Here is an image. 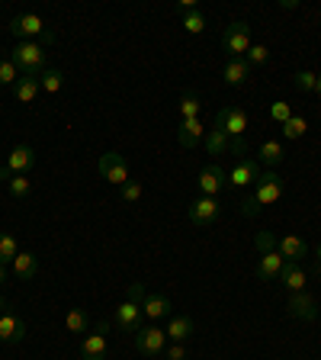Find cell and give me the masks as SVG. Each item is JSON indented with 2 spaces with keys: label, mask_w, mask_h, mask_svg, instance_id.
I'll use <instances>...</instances> for the list:
<instances>
[{
  "label": "cell",
  "mask_w": 321,
  "mask_h": 360,
  "mask_svg": "<svg viewBox=\"0 0 321 360\" xmlns=\"http://www.w3.org/2000/svg\"><path fill=\"white\" fill-rule=\"evenodd\" d=\"M193 319L190 315H171L167 319V328H164V335H167V341H173V345H183V341H190L193 338Z\"/></svg>",
  "instance_id": "17"
},
{
  "label": "cell",
  "mask_w": 321,
  "mask_h": 360,
  "mask_svg": "<svg viewBox=\"0 0 321 360\" xmlns=\"http://www.w3.org/2000/svg\"><path fill=\"white\" fill-rule=\"evenodd\" d=\"M26 335H30L26 319H20L16 312L4 309V312H0V341H4V345H20Z\"/></svg>",
  "instance_id": "12"
},
{
  "label": "cell",
  "mask_w": 321,
  "mask_h": 360,
  "mask_svg": "<svg viewBox=\"0 0 321 360\" xmlns=\"http://www.w3.org/2000/svg\"><path fill=\"white\" fill-rule=\"evenodd\" d=\"M7 190H10V196H16V200H26V196L32 193V180L26 177V174H13V177L7 180Z\"/></svg>",
  "instance_id": "29"
},
{
  "label": "cell",
  "mask_w": 321,
  "mask_h": 360,
  "mask_svg": "<svg viewBox=\"0 0 321 360\" xmlns=\"http://www.w3.org/2000/svg\"><path fill=\"white\" fill-rule=\"evenodd\" d=\"M10 61L20 68L22 77H36L39 81L45 75V65H48V52L39 42H16L13 52H10Z\"/></svg>",
  "instance_id": "2"
},
{
  "label": "cell",
  "mask_w": 321,
  "mask_h": 360,
  "mask_svg": "<svg viewBox=\"0 0 321 360\" xmlns=\"http://www.w3.org/2000/svg\"><path fill=\"white\" fill-rule=\"evenodd\" d=\"M306 132H308V120H306V116H292L289 122H283V139H289V142H299Z\"/></svg>",
  "instance_id": "30"
},
{
  "label": "cell",
  "mask_w": 321,
  "mask_h": 360,
  "mask_svg": "<svg viewBox=\"0 0 321 360\" xmlns=\"http://www.w3.org/2000/svg\"><path fill=\"white\" fill-rule=\"evenodd\" d=\"M315 94H318V97H321V75L315 77Z\"/></svg>",
  "instance_id": "46"
},
{
  "label": "cell",
  "mask_w": 321,
  "mask_h": 360,
  "mask_svg": "<svg viewBox=\"0 0 321 360\" xmlns=\"http://www.w3.org/2000/svg\"><path fill=\"white\" fill-rule=\"evenodd\" d=\"M315 71H296V75H292V84H296V87L299 90H306V94H315Z\"/></svg>",
  "instance_id": "37"
},
{
  "label": "cell",
  "mask_w": 321,
  "mask_h": 360,
  "mask_svg": "<svg viewBox=\"0 0 321 360\" xmlns=\"http://www.w3.org/2000/svg\"><path fill=\"white\" fill-rule=\"evenodd\" d=\"M7 283V267H4V264H0V286Z\"/></svg>",
  "instance_id": "45"
},
{
  "label": "cell",
  "mask_w": 321,
  "mask_h": 360,
  "mask_svg": "<svg viewBox=\"0 0 321 360\" xmlns=\"http://www.w3.org/2000/svg\"><path fill=\"white\" fill-rule=\"evenodd\" d=\"M106 331H110V325L100 322L97 331L93 335H87L81 341V357L84 360H106V354H110V341H106Z\"/></svg>",
  "instance_id": "15"
},
{
  "label": "cell",
  "mask_w": 321,
  "mask_h": 360,
  "mask_svg": "<svg viewBox=\"0 0 321 360\" xmlns=\"http://www.w3.org/2000/svg\"><path fill=\"white\" fill-rule=\"evenodd\" d=\"M145 296H148V290H145V283H129V302H138L142 306Z\"/></svg>",
  "instance_id": "41"
},
{
  "label": "cell",
  "mask_w": 321,
  "mask_h": 360,
  "mask_svg": "<svg viewBox=\"0 0 321 360\" xmlns=\"http://www.w3.org/2000/svg\"><path fill=\"white\" fill-rule=\"evenodd\" d=\"M142 312H145V319H151V322L171 319V300H167L164 292H148L142 302Z\"/></svg>",
  "instance_id": "20"
},
{
  "label": "cell",
  "mask_w": 321,
  "mask_h": 360,
  "mask_svg": "<svg viewBox=\"0 0 321 360\" xmlns=\"http://www.w3.org/2000/svg\"><path fill=\"white\" fill-rule=\"evenodd\" d=\"M199 110H202L199 97H196L193 90H187V94L180 97V116H183V120H196V116H199Z\"/></svg>",
  "instance_id": "32"
},
{
  "label": "cell",
  "mask_w": 321,
  "mask_h": 360,
  "mask_svg": "<svg viewBox=\"0 0 321 360\" xmlns=\"http://www.w3.org/2000/svg\"><path fill=\"white\" fill-rule=\"evenodd\" d=\"M254 245L261 255H267V251H277V235L273 232H257L254 235Z\"/></svg>",
  "instance_id": "38"
},
{
  "label": "cell",
  "mask_w": 321,
  "mask_h": 360,
  "mask_svg": "<svg viewBox=\"0 0 321 360\" xmlns=\"http://www.w3.org/2000/svg\"><path fill=\"white\" fill-rule=\"evenodd\" d=\"M280 283L286 286V292H302L306 290V283H308V274L302 270V264L286 261L283 270H280Z\"/></svg>",
  "instance_id": "21"
},
{
  "label": "cell",
  "mask_w": 321,
  "mask_h": 360,
  "mask_svg": "<svg viewBox=\"0 0 321 360\" xmlns=\"http://www.w3.org/2000/svg\"><path fill=\"white\" fill-rule=\"evenodd\" d=\"M283 193H286V180L277 171H263L261 180L254 184V190H251V196L241 202V212L247 219H254L263 206H273V202L283 200Z\"/></svg>",
  "instance_id": "1"
},
{
  "label": "cell",
  "mask_w": 321,
  "mask_h": 360,
  "mask_svg": "<svg viewBox=\"0 0 321 360\" xmlns=\"http://www.w3.org/2000/svg\"><path fill=\"white\" fill-rule=\"evenodd\" d=\"M286 312H289L292 319H299V322H315V319H318V302H315V296H312L308 290H302V292H289Z\"/></svg>",
  "instance_id": "11"
},
{
  "label": "cell",
  "mask_w": 321,
  "mask_h": 360,
  "mask_svg": "<svg viewBox=\"0 0 321 360\" xmlns=\"http://www.w3.org/2000/svg\"><path fill=\"white\" fill-rule=\"evenodd\" d=\"M228 151H232L235 158H244V155H247V142H244V139H232V145H228Z\"/></svg>",
  "instance_id": "42"
},
{
  "label": "cell",
  "mask_w": 321,
  "mask_h": 360,
  "mask_svg": "<svg viewBox=\"0 0 321 360\" xmlns=\"http://www.w3.org/2000/svg\"><path fill=\"white\" fill-rule=\"evenodd\" d=\"M39 94H42V87H39L36 77H20V81L13 84V97L20 100V103H36Z\"/></svg>",
  "instance_id": "25"
},
{
  "label": "cell",
  "mask_w": 321,
  "mask_h": 360,
  "mask_svg": "<svg viewBox=\"0 0 321 360\" xmlns=\"http://www.w3.org/2000/svg\"><path fill=\"white\" fill-rule=\"evenodd\" d=\"M167 347V335L157 325H148V328H138L135 331V351L142 354V357H161Z\"/></svg>",
  "instance_id": "7"
},
{
  "label": "cell",
  "mask_w": 321,
  "mask_h": 360,
  "mask_svg": "<svg viewBox=\"0 0 321 360\" xmlns=\"http://www.w3.org/2000/svg\"><path fill=\"white\" fill-rule=\"evenodd\" d=\"M222 77L228 87H244V84L251 81V65H247L244 58H228L222 68Z\"/></svg>",
  "instance_id": "19"
},
{
  "label": "cell",
  "mask_w": 321,
  "mask_h": 360,
  "mask_svg": "<svg viewBox=\"0 0 321 360\" xmlns=\"http://www.w3.org/2000/svg\"><path fill=\"white\" fill-rule=\"evenodd\" d=\"M283 255L280 251H267V255H261V261H257V277L263 280V283H270V280H280V270H283Z\"/></svg>",
  "instance_id": "23"
},
{
  "label": "cell",
  "mask_w": 321,
  "mask_h": 360,
  "mask_svg": "<svg viewBox=\"0 0 321 360\" xmlns=\"http://www.w3.org/2000/svg\"><path fill=\"white\" fill-rule=\"evenodd\" d=\"M196 187H199L202 196H216L218 200V193L228 187V171L222 165H206L199 171V177H196Z\"/></svg>",
  "instance_id": "9"
},
{
  "label": "cell",
  "mask_w": 321,
  "mask_h": 360,
  "mask_svg": "<svg viewBox=\"0 0 321 360\" xmlns=\"http://www.w3.org/2000/svg\"><path fill=\"white\" fill-rule=\"evenodd\" d=\"M292 116H296V112L289 110V103H286V100H277V103H270V120H273V122H280V126H283V122H289Z\"/></svg>",
  "instance_id": "35"
},
{
  "label": "cell",
  "mask_w": 321,
  "mask_h": 360,
  "mask_svg": "<svg viewBox=\"0 0 321 360\" xmlns=\"http://www.w3.org/2000/svg\"><path fill=\"white\" fill-rule=\"evenodd\" d=\"M280 7H283V10H296V7H299V0H280Z\"/></svg>",
  "instance_id": "43"
},
{
  "label": "cell",
  "mask_w": 321,
  "mask_h": 360,
  "mask_svg": "<svg viewBox=\"0 0 321 360\" xmlns=\"http://www.w3.org/2000/svg\"><path fill=\"white\" fill-rule=\"evenodd\" d=\"M277 251L283 255V261L299 264L302 257H308V241L299 235H283V238H277Z\"/></svg>",
  "instance_id": "16"
},
{
  "label": "cell",
  "mask_w": 321,
  "mask_h": 360,
  "mask_svg": "<svg viewBox=\"0 0 321 360\" xmlns=\"http://www.w3.org/2000/svg\"><path fill=\"white\" fill-rule=\"evenodd\" d=\"M222 49L228 52V58H244V55L251 52V26H247L244 20L232 22V26H225Z\"/></svg>",
  "instance_id": "5"
},
{
  "label": "cell",
  "mask_w": 321,
  "mask_h": 360,
  "mask_svg": "<svg viewBox=\"0 0 321 360\" xmlns=\"http://www.w3.org/2000/svg\"><path fill=\"white\" fill-rule=\"evenodd\" d=\"M206 139V126H202V120L196 116V120H180V129H177V142L183 145V148H196V145Z\"/></svg>",
  "instance_id": "18"
},
{
  "label": "cell",
  "mask_w": 321,
  "mask_h": 360,
  "mask_svg": "<svg viewBox=\"0 0 321 360\" xmlns=\"http://www.w3.org/2000/svg\"><path fill=\"white\" fill-rule=\"evenodd\" d=\"M142 306H138V302H119V306H116V312H112V325H116V328L119 331H126V335H135V331L142 328Z\"/></svg>",
  "instance_id": "14"
},
{
  "label": "cell",
  "mask_w": 321,
  "mask_h": 360,
  "mask_svg": "<svg viewBox=\"0 0 321 360\" xmlns=\"http://www.w3.org/2000/svg\"><path fill=\"white\" fill-rule=\"evenodd\" d=\"M261 174H263L261 161H257V158H251V155H244V158H238V161H235V167L228 171V187H235V190L254 187L257 180H261Z\"/></svg>",
  "instance_id": "6"
},
{
  "label": "cell",
  "mask_w": 321,
  "mask_h": 360,
  "mask_svg": "<svg viewBox=\"0 0 321 360\" xmlns=\"http://www.w3.org/2000/svg\"><path fill=\"white\" fill-rule=\"evenodd\" d=\"M206 13H199V10H193V13H187L183 16V30L190 32V36H199V32H206Z\"/></svg>",
  "instance_id": "34"
},
{
  "label": "cell",
  "mask_w": 321,
  "mask_h": 360,
  "mask_svg": "<svg viewBox=\"0 0 321 360\" xmlns=\"http://www.w3.org/2000/svg\"><path fill=\"white\" fill-rule=\"evenodd\" d=\"M0 309H7V300H0Z\"/></svg>",
  "instance_id": "47"
},
{
  "label": "cell",
  "mask_w": 321,
  "mask_h": 360,
  "mask_svg": "<svg viewBox=\"0 0 321 360\" xmlns=\"http://www.w3.org/2000/svg\"><path fill=\"white\" fill-rule=\"evenodd\" d=\"M315 267L321 270V241H318V245H315Z\"/></svg>",
  "instance_id": "44"
},
{
  "label": "cell",
  "mask_w": 321,
  "mask_h": 360,
  "mask_svg": "<svg viewBox=\"0 0 321 360\" xmlns=\"http://www.w3.org/2000/svg\"><path fill=\"white\" fill-rule=\"evenodd\" d=\"M244 61H247L251 68L267 65V61H270V49H267V45H251V52L244 55Z\"/></svg>",
  "instance_id": "36"
},
{
  "label": "cell",
  "mask_w": 321,
  "mask_h": 360,
  "mask_svg": "<svg viewBox=\"0 0 321 360\" xmlns=\"http://www.w3.org/2000/svg\"><path fill=\"white\" fill-rule=\"evenodd\" d=\"M202 145H206V151H209V155H225V151H228V145H232V139H228V135L222 132V129H206V139H202Z\"/></svg>",
  "instance_id": "26"
},
{
  "label": "cell",
  "mask_w": 321,
  "mask_h": 360,
  "mask_svg": "<svg viewBox=\"0 0 321 360\" xmlns=\"http://www.w3.org/2000/svg\"><path fill=\"white\" fill-rule=\"evenodd\" d=\"M32 165H36V151H32L30 145H16V148L10 151L7 165L0 167V180H10L13 174H26Z\"/></svg>",
  "instance_id": "13"
},
{
  "label": "cell",
  "mask_w": 321,
  "mask_h": 360,
  "mask_svg": "<svg viewBox=\"0 0 321 360\" xmlns=\"http://www.w3.org/2000/svg\"><path fill=\"white\" fill-rule=\"evenodd\" d=\"M119 190H122V202H138L142 193H145V187L138 184V180H129L126 187H119Z\"/></svg>",
  "instance_id": "39"
},
{
  "label": "cell",
  "mask_w": 321,
  "mask_h": 360,
  "mask_svg": "<svg viewBox=\"0 0 321 360\" xmlns=\"http://www.w3.org/2000/svg\"><path fill=\"white\" fill-rule=\"evenodd\" d=\"M20 68L13 65L10 58H0V87H13L16 81H20Z\"/></svg>",
  "instance_id": "33"
},
{
  "label": "cell",
  "mask_w": 321,
  "mask_h": 360,
  "mask_svg": "<svg viewBox=\"0 0 321 360\" xmlns=\"http://www.w3.org/2000/svg\"><path fill=\"white\" fill-rule=\"evenodd\" d=\"M10 270L16 274V280L30 283V280L39 274V257L32 255V251H20V255L13 257V264H10Z\"/></svg>",
  "instance_id": "22"
},
{
  "label": "cell",
  "mask_w": 321,
  "mask_h": 360,
  "mask_svg": "<svg viewBox=\"0 0 321 360\" xmlns=\"http://www.w3.org/2000/svg\"><path fill=\"white\" fill-rule=\"evenodd\" d=\"M39 87H42L45 94H58V90L65 87V75H61L58 68H45V75L39 77Z\"/></svg>",
  "instance_id": "28"
},
{
  "label": "cell",
  "mask_w": 321,
  "mask_h": 360,
  "mask_svg": "<svg viewBox=\"0 0 321 360\" xmlns=\"http://www.w3.org/2000/svg\"><path fill=\"white\" fill-rule=\"evenodd\" d=\"M7 30L13 32L20 42H39V45H45V49H48V45L58 39V36H55V30H48V26H45V20H42V16H36V13L13 16Z\"/></svg>",
  "instance_id": "3"
},
{
  "label": "cell",
  "mask_w": 321,
  "mask_h": 360,
  "mask_svg": "<svg viewBox=\"0 0 321 360\" xmlns=\"http://www.w3.org/2000/svg\"><path fill=\"white\" fill-rule=\"evenodd\" d=\"M283 158H286V148L277 139H267V142H261V148H257L261 167H277V165H283Z\"/></svg>",
  "instance_id": "24"
},
{
  "label": "cell",
  "mask_w": 321,
  "mask_h": 360,
  "mask_svg": "<svg viewBox=\"0 0 321 360\" xmlns=\"http://www.w3.org/2000/svg\"><path fill=\"white\" fill-rule=\"evenodd\" d=\"M247 112L238 110V106H222V110L216 112V129H222L228 139H244L247 132Z\"/></svg>",
  "instance_id": "8"
},
{
  "label": "cell",
  "mask_w": 321,
  "mask_h": 360,
  "mask_svg": "<svg viewBox=\"0 0 321 360\" xmlns=\"http://www.w3.org/2000/svg\"><path fill=\"white\" fill-rule=\"evenodd\" d=\"M16 255H20L16 238H13V235H7V232H0V264H4V267H7V264H13Z\"/></svg>",
  "instance_id": "31"
},
{
  "label": "cell",
  "mask_w": 321,
  "mask_h": 360,
  "mask_svg": "<svg viewBox=\"0 0 321 360\" xmlns=\"http://www.w3.org/2000/svg\"><path fill=\"white\" fill-rule=\"evenodd\" d=\"M90 325V315L84 312V309H71V312L65 315V328L71 331V335H84Z\"/></svg>",
  "instance_id": "27"
},
{
  "label": "cell",
  "mask_w": 321,
  "mask_h": 360,
  "mask_svg": "<svg viewBox=\"0 0 321 360\" xmlns=\"http://www.w3.org/2000/svg\"><path fill=\"white\" fill-rule=\"evenodd\" d=\"M187 216L193 225H212L218 216H222V206H218L216 196H196L187 206Z\"/></svg>",
  "instance_id": "10"
},
{
  "label": "cell",
  "mask_w": 321,
  "mask_h": 360,
  "mask_svg": "<svg viewBox=\"0 0 321 360\" xmlns=\"http://www.w3.org/2000/svg\"><path fill=\"white\" fill-rule=\"evenodd\" d=\"M161 357H164V360H187V347L167 341V347H164V354H161Z\"/></svg>",
  "instance_id": "40"
},
{
  "label": "cell",
  "mask_w": 321,
  "mask_h": 360,
  "mask_svg": "<svg viewBox=\"0 0 321 360\" xmlns=\"http://www.w3.org/2000/svg\"><path fill=\"white\" fill-rule=\"evenodd\" d=\"M97 171H100V177H103V180H110L112 187H126L129 180H132L129 161L119 155V151H106V155H100Z\"/></svg>",
  "instance_id": "4"
}]
</instances>
